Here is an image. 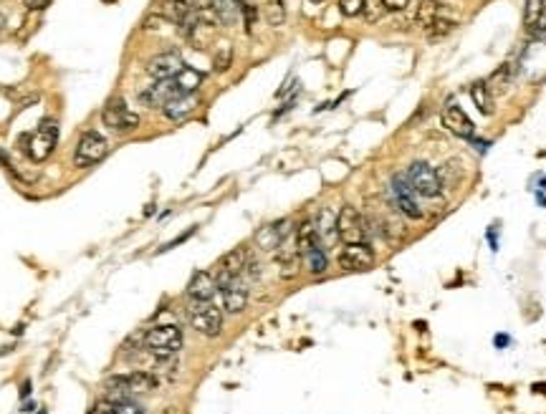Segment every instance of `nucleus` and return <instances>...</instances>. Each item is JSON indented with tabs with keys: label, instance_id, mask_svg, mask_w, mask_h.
Returning a JSON list of instances; mask_svg holds the SVG:
<instances>
[{
	"label": "nucleus",
	"instance_id": "1",
	"mask_svg": "<svg viewBox=\"0 0 546 414\" xmlns=\"http://www.w3.org/2000/svg\"><path fill=\"white\" fill-rule=\"evenodd\" d=\"M142 346L157 359L174 357L182 349V328L177 323H157L145 331L142 336Z\"/></svg>",
	"mask_w": 546,
	"mask_h": 414
},
{
	"label": "nucleus",
	"instance_id": "2",
	"mask_svg": "<svg viewBox=\"0 0 546 414\" xmlns=\"http://www.w3.org/2000/svg\"><path fill=\"white\" fill-rule=\"evenodd\" d=\"M157 376L150 371H129V374H119L109 379V397L114 399H129V394H147V391L157 389Z\"/></svg>",
	"mask_w": 546,
	"mask_h": 414
},
{
	"label": "nucleus",
	"instance_id": "3",
	"mask_svg": "<svg viewBox=\"0 0 546 414\" xmlns=\"http://www.w3.org/2000/svg\"><path fill=\"white\" fill-rule=\"evenodd\" d=\"M190 326L198 331V334L208 336V339H216L223 328V308H218L213 301H192L190 306Z\"/></svg>",
	"mask_w": 546,
	"mask_h": 414
},
{
	"label": "nucleus",
	"instance_id": "4",
	"mask_svg": "<svg viewBox=\"0 0 546 414\" xmlns=\"http://www.w3.org/2000/svg\"><path fill=\"white\" fill-rule=\"evenodd\" d=\"M389 192H392V202H395V207L400 210L405 218L410 220H423L425 213H423V207H420L418 202V192L413 190V184H410V179H407V174H395L392 177V182H389Z\"/></svg>",
	"mask_w": 546,
	"mask_h": 414
},
{
	"label": "nucleus",
	"instance_id": "5",
	"mask_svg": "<svg viewBox=\"0 0 546 414\" xmlns=\"http://www.w3.org/2000/svg\"><path fill=\"white\" fill-rule=\"evenodd\" d=\"M106 152H109V142H106L99 132L89 129V132L82 134V139H79V144H76L74 164L76 167L87 169V167H91V164H96V162L104 160Z\"/></svg>",
	"mask_w": 546,
	"mask_h": 414
},
{
	"label": "nucleus",
	"instance_id": "6",
	"mask_svg": "<svg viewBox=\"0 0 546 414\" xmlns=\"http://www.w3.org/2000/svg\"><path fill=\"white\" fill-rule=\"evenodd\" d=\"M101 121H104V127H109L116 134H129L140 127V116L129 109L124 99H111L101 111Z\"/></svg>",
	"mask_w": 546,
	"mask_h": 414
},
{
	"label": "nucleus",
	"instance_id": "7",
	"mask_svg": "<svg viewBox=\"0 0 546 414\" xmlns=\"http://www.w3.org/2000/svg\"><path fill=\"white\" fill-rule=\"evenodd\" d=\"M367 220L362 218V213L357 207L344 205L337 213V237L344 240V245L349 242H364L367 237Z\"/></svg>",
	"mask_w": 546,
	"mask_h": 414
},
{
	"label": "nucleus",
	"instance_id": "8",
	"mask_svg": "<svg viewBox=\"0 0 546 414\" xmlns=\"http://www.w3.org/2000/svg\"><path fill=\"white\" fill-rule=\"evenodd\" d=\"M162 16L167 18L169 23L177 26L187 38H190L192 30L203 23L198 11H195V6L187 3V0H162Z\"/></svg>",
	"mask_w": 546,
	"mask_h": 414
},
{
	"label": "nucleus",
	"instance_id": "9",
	"mask_svg": "<svg viewBox=\"0 0 546 414\" xmlns=\"http://www.w3.org/2000/svg\"><path fill=\"white\" fill-rule=\"evenodd\" d=\"M58 142V124L53 119H43L28 142V157L33 162H46Z\"/></svg>",
	"mask_w": 546,
	"mask_h": 414
},
{
	"label": "nucleus",
	"instance_id": "10",
	"mask_svg": "<svg viewBox=\"0 0 546 414\" xmlns=\"http://www.w3.org/2000/svg\"><path fill=\"white\" fill-rule=\"evenodd\" d=\"M407 179H410L413 190L418 192L420 197H438L442 192L438 172L428 164V162H415V164H410Z\"/></svg>",
	"mask_w": 546,
	"mask_h": 414
},
{
	"label": "nucleus",
	"instance_id": "11",
	"mask_svg": "<svg viewBox=\"0 0 546 414\" xmlns=\"http://www.w3.org/2000/svg\"><path fill=\"white\" fill-rule=\"evenodd\" d=\"M337 260L344 271H369L374 265V250L367 242H349L342 247Z\"/></svg>",
	"mask_w": 546,
	"mask_h": 414
},
{
	"label": "nucleus",
	"instance_id": "12",
	"mask_svg": "<svg viewBox=\"0 0 546 414\" xmlns=\"http://www.w3.org/2000/svg\"><path fill=\"white\" fill-rule=\"evenodd\" d=\"M245 263H248V250H245V247H235V250L223 255V260L218 263V273H216L218 288H225L228 283L238 281L245 271Z\"/></svg>",
	"mask_w": 546,
	"mask_h": 414
},
{
	"label": "nucleus",
	"instance_id": "13",
	"mask_svg": "<svg viewBox=\"0 0 546 414\" xmlns=\"http://www.w3.org/2000/svg\"><path fill=\"white\" fill-rule=\"evenodd\" d=\"M180 89L174 84V79H165V81H152L150 86L140 94V101L150 109H162L165 103L172 101L174 96H180Z\"/></svg>",
	"mask_w": 546,
	"mask_h": 414
},
{
	"label": "nucleus",
	"instance_id": "14",
	"mask_svg": "<svg viewBox=\"0 0 546 414\" xmlns=\"http://www.w3.org/2000/svg\"><path fill=\"white\" fill-rule=\"evenodd\" d=\"M182 66L185 64H182L180 51H165V53H157V56L147 64V74L152 76V81L174 79V76L180 74Z\"/></svg>",
	"mask_w": 546,
	"mask_h": 414
},
{
	"label": "nucleus",
	"instance_id": "15",
	"mask_svg": "<svg viewBox=\"0 0 546 414\" xmlns=\"http://www.w3.org/2000/svg\"><path fill=\"white\" fill-rule=\"evenodd\" d=\"M523 26L536 38H546V3L544 0H526L523 6Z\"/></svg>",
	"mask_w": 546,
	"mask_h": 414
},
{
	"label": "nucleus",
	"instance_id": "16",
	"mask_svg": "<svg viewBox=\"0 0 546 414\" xmlns=\"http://www.w3.org/2000/svg\"><path fill=\"white\" fill-rule=\"evenodd\" d=\"M440 121H442V127L447 129V132H453L455 137H465V139H471L473 137V121L468 119V114H465L460 106H447L445 111L440 114Z\"/></svg>",
	"mask_w": 546,
	"mask_h": 414
},
{
	"label": "nucleus",
	"instance_id": "17",
	"mask_svg": "<svg viewBox=\"0 0 546 414\" xmlns=\"http://www.w3.org/2000/svg\"><path fill=\"white\" fill-rule=\"evenodd\" d=\"M218 291L216 276L208 271H198L187 283V298L190 301H213Z\"/></svg>",
	"mask_w": 546,
	"mask_h": 414
},
{
	"label": "nucleus",
	"instance_id": "18",
	"mask_svg": "<svg viewBox=\"0 0 546 414\" xmlns=\"http://www.w3.org/2000/svg\"><path fill=\"white\" fill-rule=\"evenodd\" d=\"M289 228L291 223L289 220H284V223H276V225H266V228H261V230L256 233V242L261 250H279L281 242L289 237Z\"/></svg>",
	"mask_w": 546,
	"mask_h": 414
},
{
	"label": "nucleus",
	"instance_id": "19",
	"mask_svg": "<svg viewBox=\"0 0 546 414\" xmlns=\"http://www.w3.org/2000/svg\"><path fill=\"white\" fill-rule=\"evenodd\" d=\"M198 96L195 94H180V96H174L172 101H167L162 106V114L167 116L169 121H185L192 111L198 109Z\"/></svg>",
	"mask_w": 546,
	"mask_h": 414
},
{
	"label": "nucleus",
	"instance_id": "20",
	"mask_svg": "<svg viewBox=\"0 0 546 414\" xmlns=\"http://www.w3.org/2000/svg\"><path fill=\"white\" fill-rule=\"evenodd\" d=\"M221 293H223V308H225L228 313H240V310L245 308V303H248V288L240 283V278L228 283L225 288H221Z\"/></svg>",
	"mask_w": 546,
	"mask_h": 414
},
{
	"label": "nucleus",
	"instance_id": "21",
	"mask_svg": "<svg viewBox=\"0 0 546 414\" xmlns=\"http://www.w3.org/2000/svg\"><path fill=\"white\" fill-rule=\"evenodd\" d=\"M91 414H145V409L137 402H129V399H114L106 397L101 402H96Z\"/></svg>",
	"mask_w": 546,
	"mask_h": 414
},
{
	"label": "nucleus",
	"instance_id": "22",
	"mask_svg": "<svg viewBox=\"0 0 546 414\" xmlns=\"http://www.w3.org/2000/svg\"><path fill=\"white\" fill-rule=\"evenodd\" d=\"M435 172H438V179H440L442 190H453V187H458V184L463 182V177H465V169L460 167V160L442 162L440 169H435Z\"/></svg>",
	"mask_w": 546,
	"mask_h": 414
},
{
	"label": "nucleus",
	"instance_id": "23",
	"mask_svg": "<svg viewBox=\"0 0 546 414\" xmlns=\"http://www.w3.org/2000/svg\"><path fill=\"white\" fill-rule=\"evenodd\" d=\"M319 245V233H316V223H311V220H306V223H301V228L296 230V250L299 255L308 253L311 247Z\"/></svg>",
	"mask_w": 546,
	"mask_h": 414
},
{
	"label": "nucleus",
	"instance_id": "24",
	"mask_svg": "<svg viewBox=\"0 0 546 414\" xmlns=\"http://www.w3.org/2000/svg\"><path fill=\"white\" fill-rule=\"evenodd\" d=\"M213 8H216V13H218V18H221L223 26H233L240 18L243 0H213Z\"/></svg>",
	"mask_w": 546,
	"mask_h": 414
},
{
	"label": "nucleus",
	"instance_id": "25",
	"mask_svg": "<svg viewBox=\"0 0 546 414\" xmlns=\"http://www.w3.org/2000/svg\"><path fill=\"white\" fill-rule=\"evenodd\" d=\"M174 84H177V89L182 94H195L200 84H203V74L198 69H192V66H182L180 74L174 76Z\"/></svg>",
	"mask_w": 546,
	"mask_h": 414
},
{
	"label": "nucleus",
	"instance_id": "26",
	"mask_svg": "<svg viewBox=\"0 0 546 414\" xmlns=\"http://www.w3.org/2000/svg\"><path fill=\"white\" fill-rule=\"evenodd\" d=\"M301 258H303V265H306V271L311 273V276H321V273H326V268H329V258H326V250L321 245L311 247V250L303 253Z\"/></svg>",
	"mask_w": 546,
	"mask_h": 414
},
{
	"label": "nucleus",
	"instance_id": "27",
	"mask_svg": "<svg viewBox=\"0 0 546 414\" xmlns=\"http://www.w3.org/2000/svg\"><path fill=\"white\" fill-rule=\"evenodd\" d=\"M471 99L473 103L478 106V111L486 116L494 114V96H491V86L489 84H483V81H478V84H473L471 86Z\"/></svg>",
	"mask_w": 546,
	"mask_h": 414
},
{
	"label": "nucleus",
	"instance_id": "28",
	"mask_svg": "<svg viewBox=\"0 0 546 414\" xmlns=\"http://www.w3.org/2000/svg\"><path fill=\"white\" fill-rule=\"evenodd\" d=\"M316 233H319V240H334V237H337V215L331 213L329 207L321 210L319 223H316Z\"/></svg>",
	"mask_w": 546,
	"mask_h": 414
},
{
	"label": "nucleus",
	"instance_id": "29",
	"mask_svg": "<svg viewBox=\"0 0 546 414\" xmlns=\"http://www.w3.org/2000/svg\"><path fill=\"white\" fill-rule=\"evenodd\" d=\"M233 64V46L230 43H218V51L216 56H213V69L218 71V74H223V71H228Z\"/></svg>",
	"mask_w": 546,
	"mask_h": 414
},
{
	"label": "nucleus",
	"instance_id": "30",
	"mask_svg": "<svg viewBox=\"0 0 546 414\" xmlns=\"http://www.w3.org/2000/svg\"><path fill=\"white\" fill-rule=\"evenodd\" d=\"M266 18H268V23H271L273 28L284 26L286 23V6H284V0H268Z\"/></svg>",
	"mask_w": 546,
	"mask_h": 414
},
{
	"label": "nucleus",
	"instance_id": "31",
	"mask_svg": "<svg viewBox=\"0 0 546 414\" xmlns=\"http://www.w3.org/2000/svg\"><path fill=\"white\" fill-rule=\"evenodd\" d=\"M382 13H384L382 0H364V11H362V16H364L369 23H377L379 18H382Z\"/></svg>",
	"mask_w": 546,
	"mask_h": 414
},
{
	"label": "nucleus",
	"instance_id": "32",
	"mask_svg": "<svg viewBox=\"0 0 546 414\" xmlns=\"http://www.w3.org/2000/svg\"><path fill=\"white\" fill-rule=\"evenodd\" d=\"M455 28V23H450V21H433L430 26H425V33L430 35V38H440V35H447L450 30Z\"/></svg>",
	"mask_w": 546,
	"mask_h": 414
},
{
	"label": "nucleus",
	"instance_id": "33",
	"mask_svg": "<svg viewBox=\"0 0 546 414\" xmlns=\"http://www.w3.org/2000/svg\"><path fill=\"white\" fill-rule=\"evenodd\" d=\"M339 11H342V16H347V18L362 16V11H364V0H339Z\"/></svg>",
	"mask_w": 546,
	"mask_h": 414
},
{
	"label": "nucleus",
	"instance_id": "34",
	"mask_svg": "<svg viewBox=\"0 0 546 414\" xmlns=\"http://www.w3.org/2000/svg\"><path fill=\"white\" fill-rule=\"evenodd\" d=\"M256 6H250V3H243V8H240V16H243L245 21V30H253V23H256Z\"/></svg>",
	"mask_w": 546,
	"mask_h": 414
},
{
	"label": "nucleus",
	"instance_id": "35",
	"mask_svg": "<svg viewBox=\"0 0 546 414\" xmlns=\"http://www.w3.org/2000/svg\"><path fill=\"white\" fill-rule=\"evenodd\" d=\"M413 0H382L384 11H392V13H400V11H407Z\"/></svg>",
	"mask_w": 546,
	"mask_h": 414
},
{
	"label": "nucleus",
	"instance_id": "36",
	"mask_svg": "<svg viewBox=\"0 0 546 414\" xmlns=\"http://www.w3.org/2000/svg\"><path fill=\"white\" fill-rule=\"evenodd\" d=\"M23 3H26V8H28V11H43V8H46L51 0H23Z\"/></svg>",
	"mask_w": 546,
	"mask_h": 414
},
{
	"label": "nucleus",
	"instance_id": "37",
	"mask_svg": "<svg viewBox=\"0 0 546 414\" xmlns=\"http://www.w3.org/2000/svg\"><path fill=\"white\" fill-rule=\"evenodd\" d=\"M28 389H30V381H26L23 389H21V397H28Z\"/></svg>",
	"mask_w": 546,
	"mask_h": 414
},
{
	"label": "nucleus",
	"instance_id": "38",
	"mask_svg": "<svg viewBox=\"0 0 546 414\" xmlns=\"http://www.w3.org/2000/svg\"><path fill=\"white\" fill-rule=\"evenodd\" d=\"M6 28V18H3V13H0V30Z\"/></svg>",
	"mask_w": 546,
	"mask_h": 414
},
{
	"label": "nucleus",
	"instance_id": "39",
	"mask_svg": "<svg viewBox=\"0 0 546 414\" xmlns=\"http://www.w3.org/2000/svg\"><path fill=\"white\" fill-rule=\"evenodd\" d=\"M38 414H46V412H43V409H41V412H38Z\"/></svg>",
	"mask_w": 546,
	"mask_h": 414
}]
</instances>
